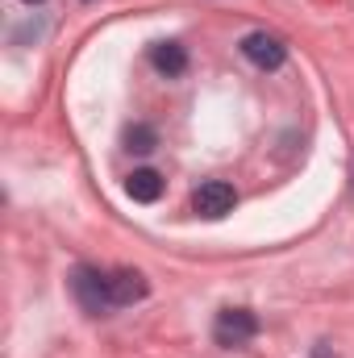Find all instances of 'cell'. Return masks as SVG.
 <instances>
[{"label":"cell","instance_id":"cell-10","mask_svg":"<svg viewBox=\"0 0 354 358\" xmlns=\"http://www.w3.org/2000/svg\"><path fill=\"white\" fill-rule=\"evenodd\" d=\"M25 4H38V0H25Z\"/></svg>","mask_w":354,"mask_h":358},{"label":"cell","instance_id":"cell-9","mask_svg":"<svg viewBox=\"0 0 354 358\" xmlns=\"http://www.w3.org/2000/svg\"><path fill=\"white\" fill-rule=\"evenodd\" d=\"M313 358H334V355H330V346H317V350H313Z\"/></svg>","mask_w":354,"mask_h":358},{"label":"cell","instance_id":"cell-5","mask_svg":"<svg viewBox=\"0 0 354 358\" xmlns=\"http://www.w3.org/2000/svg\"><path fill=\"white\" fill-rule=\"evenodd\" d=\"M108 292H113V308H129V304H138V300H146V292H150V283H146V275L142 271H108Z\"/></svg>","mask_w":354,"mask_h":358},{"label":"cell","instance_id":"cell-6","mask_svg":"<svg viewBox=\"0 0 354 358\" xmlns=\"http://www.w3.org/2000/svg\"><path fill=\"white\" fill-rule=\"evenodd\" d=\"M150 63H155V71H159V76L179 80V76L187 71V50H183L179 42H159V46L150 50Z\"/></svg>","mask_w":354,"mask_h":358},{"label":"cell","instance_id":"cell-7","mask_svg":"<svg viewBox=\"0 0 354 358\" xmlns=\"http://www.w3.org/2000/svg\"><path fill=\"white\" fill-rule=\"evenodd\" d=\"M125 192H129L138 204H155V200L163 196V176L150 171V167H142V171H134V176L125 179Z\"/></svg>","mask_w":354,"mask_h":358},{"label":"cell","instance_id":"cell-4","mask_svg":"<svg viewBox=\"0 0 354 358\" xmlns=\"http://www.w3.org/2000/svg\"><path fill=\"white\" fill-rule=\"evenodd\" d=\"M242 55L255 63V67H263V71H279L283 67V59H288V46L275 38V34H246L242 38Z\"/></svg>","mask_w":354,"mask_h":358},{"label":"cell","instance_id":"cell-3","mask_svg":"<svg viewBox=\"0 0 354 358\" xmlns=\"http://www.w3.org/2000/svg\"><path fill=\"white\" fill-rule=\"evenodd\" d=\"M192 204H196V213H200V217L217 221V217L234 213V204H238V192H234L225 179H208V183H200V187H196Z\"/></svg>","mask_w":354,"mask_h":358},{"label":"cell","instance_id":"cell-1","mask_svg":"<svg viewBox=\"0 0 354 358\" xmlns=\"http://www.w3.org/2000/svg\"><path fill=\"white\" fill-rule=\"evenodd\" d=\"M71 296L80 300V308L88 317L113 313V292H108V275L96 267H76L71 271Z\"/></svg>","mask_w":354,"mask_h":358},{"label":"cell","instance_id":"cell-8","mask_svg":"<svg viewBox=\"0 0 354 358\" xmlns=\"http://www.w3.org/2000/svg\"><path fill=\"white\" fill-rule=\"evenodd\" d=\"M159 146V134L150 129V125H129L125 129V150H134V155H150Z\"/></svg>","mask_w":354,"mask_h":358},{"label":"cell","instance_id":"cell-2","mask_svg":"<svg viewBox=\"0 0 354 358\" xmlns=\"http://www.w3.org/2000/svg\"><path fill=\"white\" fill-rule=\"evenodd\" d=\"M255 334H259V317H255L250 308H221V313H217V325H213L217 346L234 350V346H246Z\"/></svg>","mask_w":354,"mask_h":358}]
</instances>
